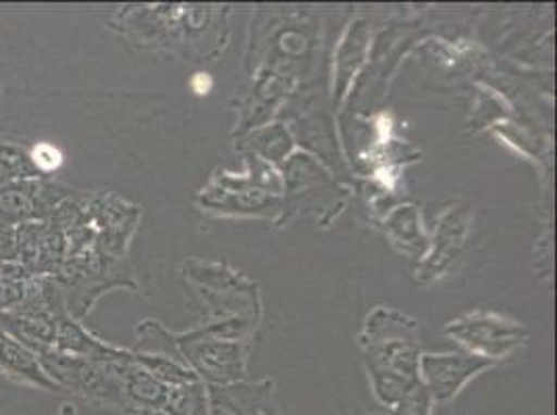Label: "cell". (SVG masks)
<instances>
[{
	"mask_svg": "<svg viewBox=\"0 0 557 415\" xmlns=\"http://www.w3.org/2000/svg\"><path fill=\"white\" fill-rule=\"evenodd\" d=\"M27 280L24 275L0 277V312H15L24 303Z\"/></svg>",
	"mask_w": 557,
	"mask_h": 415,
	"instance_id": "7a4b0ae2",
	"label": "cell"
},
{
	"mask_svg": "<svg viewBox=\"0 0 557 415\" xmlns=\"http://www.w3.org/2000/svg\"><path fill=\"white\" fill-rule=\"evenodd\" d=\"M29 162H32L40 173H50V171H54V168L61 166L63 156H61V152H59L54 146H50V143H38V146L32 150Z\"/></svg>",
	"mask_w": 557,
	"mask_h": 415,
	"instance_id": "3957f363",
	"label": "cell"
},
{
	"mask_svg": "<svg viewBox=\"0 0 557 415\" xmlns=\"http://www.w3.org/2000/svg\"><path fill=\"white\" fill-rule=\"evenodd\" d=\"M397 415H426V401L420 399V397L410 399V401H406L401 405V410H399Z\"/></svg>",
	"mask_w": 557,
	"mask_h": 415,
	"instance_id": "277c9868",
	"label": "cell"
},
{
	"mask_svg": "<svg viewBox=\"0 0 557 415\" xmlns=\"http://www.w3.org/2000/svg\"><path fill=\"white\" fill-rule=\"evenodd\" d=\"M0 372L20 385L36 387L42 391H61L50 380L38 355L7 332H0Z\"/></svg>",
	"mask_w": 557,
	"mask_h": 415,
	"instance_id": "6da1fadb",
	"label": "cell"
},
{
	"mask_svg": "<svg viewBox=\"0 0 557 415\" xmlns=\"http://www.w3.org/2000/svg\"><path fill=\"white\" fill-rule=\"evenodd\" d=\"M194 90H196L198 93H209V77H207V75H196V77H194Z\"/></svg>",
	"mask_w": 557,
	"mask_h": 415,
	"instance_id": "5b68a950",
	"label": "cell"
},
{
	"mask_svg": "<svg viewBox=\"0 0 557 415\" xmlns=\"http://www.w3.org/2000/svg\"><path fill=\"white\" fill-rule=\"evenodd\" d=\"M0 98H2V86H0Z\"/></svg>",
	"mask_w": 557,
	"mask_h": 415,
	"instance_id": "8992f818",
	"label": "cell"
}]
</instances>
